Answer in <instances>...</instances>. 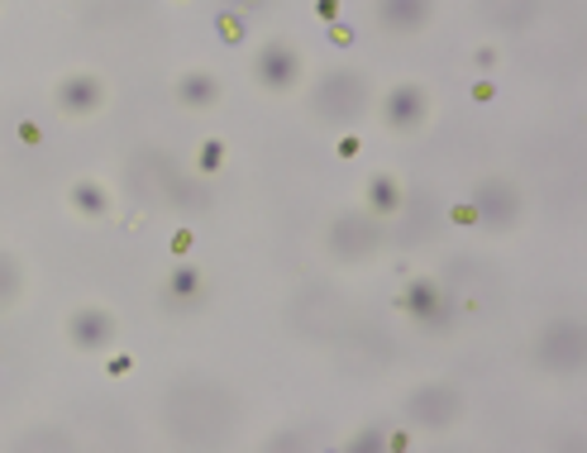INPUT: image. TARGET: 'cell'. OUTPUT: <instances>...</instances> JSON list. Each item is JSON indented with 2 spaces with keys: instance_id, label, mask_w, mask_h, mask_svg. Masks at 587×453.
Wrapping results in <instances>:
<instances>
[{
  "instance_id": "cell-18",
  "label": "cell",
  "mask_w": 587,
  "mask_h": 453,
  "mask_svg": "<svg viewBox=\"0 0 587 453\" xmlns=\"http://www.w3.org/2000/svg\"><path fill=\"white\" fill-rule=\"evenodd\" d=\"M20 292H24V263L0 249V310H10L20 301Z\"/></svg>"
},
{
  "instance_id": "cell-23",
  "label": "cell",
  "mask_w": 587,
  "mask_h": 453,
  "mask_svg": "<svg viewBox=\"0 0 587 453\" xmlns=\"http://www.w3.org/2000/svg\"><path fill=\"white\" fill-rule=\"evenodd\" d=\"M315 440H306V434H273L268 440V449H311Z\"/></svg>"
},
{
  "instance_id": "cell-25",
  "label": "cell",
  "mask_w": 587,
  "mask_h": 453,
  "mask_svg": "<svg viewBox=\"0 0 587 453\" xmlns=\"http://www.w3.org/2000/svg\"><path fill=\"white\" fill-rule=\"evenodd\" d=\"M329 39H335L339 49H344V43H354V29H349V24H335V29H329Z\"/></svg>"
},
{
  "instance_id": "cell-2",
  "label": "cell",
  "mask_w": 587,
  "mask_h": 453,
  "mask_svg": "<svg viewBox=\"0 0 587 453\" xmlns=\"http://www.w3.org/2000/svg\"><path fill=\"white\" fill-rule=\"evenodd\" d=\"M368 96H373V86H368L364 72L335 67V72H325V77L315 82L311 110H315V119H325V125H354V119L368 110Z\"/></svg>"
},
{
  "instance_id": "cell-17",
  "label": "cell",
  "mask_w": 587,
  "mask_h": 453,
  "mask_svg": "<svg viewBox=\"0 0 587 453\" xmlns=\"http://www.w3.org/2000/svg\"><path fill=\"white\" fill-rule=\"evenodd\" d=\"M72 210L86 220H105L111 215V191L101 181H72Z\"/></svg>"
},
{
  "instance_id": "cell-16",
  "label": "cell",
  "mask_w": 587,
  "mask_h": 453,
  "mask_svg": "<svg viewBox=\"0 0 587 453\" xmlns=\"http://www.w3.org/2000/svg\"><path fill=\"white\" fill-rule=\"evenodd\" d=\"M368 210L378 220H387V215H397V210H401V181L391 177V172H373V181H368Z\"/></svg>"
},
{
  "instance_id": "cell-15",
  "label": "cell",
  "mask_w": 587,
  "mask_h": 453,
  "mask_svg": "<svg viewBox=\"0 0 587 453\" xmlns=\"http://www.w3.org/2000/svg\"><path fill=\"white\" fill-rule=\"evenodd\" d=\"M177 101H182L187 110H210V105L220 101V77L216 72H182V77H177Z\"/></svg>"
},
{
  "instance_id": "cell-19",
  "label": "cell",
  "mask_w": 587,
  "mask_h": 453,
  "mask_svg": "<svg viewBox=\"0 0 587 453\" xmlns=\"http://www.w3.org/2000/svg\"><path fill=\"white\" fill-rule=\"evenodd\" d=\"M20 449H39V453H67V449H77V440H72L67 430H57V425H39V430L20 434Z\"/></svg>"
},
{
  "instance_id": "cell-20",
  "label": "cell",
  "mask_w": 587,
  "mask_h": 453,
  "mask_svg": "<svg viewBox=\"0 0 587 453\" xmlns=\"http://www.w3.org/2000/svg\"><path fill=\"white\" fill-rule=\"evenodd\" d=\"M382 449H391V434L382 425H368L349 440V453H382Z\"/></svg>"
},
{
  "instance_id": "cell-10",
  "label": "cell",
  "mask_w": 587,
  "mask_h": 453,
  "mask_svg": "<svg viewBox=\"0 0 587 453\" xmlns=\"http://www.w3.org/2000/svg\"><path fill=\"white\" fill-rule=\"evenodd\" d=\"M53 105H57V115H67V119H92L105 105V82L96 72H72V77L57 82Z\"/></svg>"
},
{
  "instance_id": "cell-13",
  "label": "cell",
  "mask_w": 587,
  "mask_h": 453,
  "mask_svg": "<svg viewBox=\"0 0 587 453\" xmlns=\"http://www.w3.org/2000/svg\"><path fill=\"white\" fill-rule=\"evenodd\" d=\"M163 310H172V315H182V310H196L206 301V282H201V267L196 263H177L168 272V282H163Z\"/></svg>"
},
{
  "instance_id": "cell-21",
  "label": "cell",
  "mask_w": 587,
  "mask_h": 453,
  "mask_svg": "<svg viewBox=\"0 0 587 453\" xmlns=\"http://www.w3.org/2000/svg\"><path fill=\"white\" fill-rule=\"evenodd\" d=\"M216 29L224 34V43H239V39H244V14H239V20H234V10H224L220 20H216Z\"/></svg>"
},
{
  "instance_id": "cell-8",
  "label": "cell",
  "mask_w": 587,
  "mask_h": 453,
  "mask_svg": "<svg viewBox=\"0 0 587 453\" xmlns=\"http://www.w3.org/2000/svg\"><path fill=\"white\" fill-rule=\"evenodd\" d=\"M253 82L263 91H292L301 82V53L287 39H268L259 53H253Z\"/></svg>"
},
{
  "instance_id": "cell-11",
  "label": "cell",
  "mask_w": 587,
  "mask_h": 453,
  "mask_svg": "<svg viewBox=\"0 0 587 453\" xmlns=\"http://www.w3.org/2000/svg\"><path fill=\"white\" fill-rule=\"evenodd\" d=\"M426 115H430V91L420 82H401V86L387 91V101H382V125L387 129H397V134L420 129Z\"/></svg>"
},
{
  "instance_id": "cell-24",
  "label": "cell",
  "mask_w": 587,
  "mask_h": 453,
  "mask_svg": "<svg viewBox=\"0 0 587 453\" xmlns=\"http://www.w3.org/2000/svg\"><path fill=\"white\" fill-rule=\"evenodd\" d=\"M224 6H230V10H268L273 0H224Z\"/></svg>"
},
{
  "instance_id": "cell-14",
  "label": "cell",
  "mask_w": 587,
  "mask_h": 453,
  "mask_svg": "<svg viewBox=\"0 0 587 453\" xmlns=\"http://www.w3.org/2000/svg\"><path fill=\"white\" fill-rule=\"evenodd\" d=\"M434 14V0H378V24L391 34H420Z\"/></svg>"
},
{
  "instance_id": "cell-3",
  "label": "cell",
  "mask_w": 587,
  "mask_h": 453,
  "mask_svg": "<svg viewBox=\"0 0 587 453\" xmlns=\"http://www.w3.org/2000/svg\"><path fill=\"white\" fill-rule=\"evenodd\" d=\"M125 181H129V191L139 196L144 206H201V201H191V196H187L191 187L177 177L172 162L163 154H154V148H144V154L129 162Z\"/></svg>"
},
{
  "instance_id": "cell-1",
  "label": "cell",
  "mask_w": 587,
  "mask_h": 453,
  "mask_svg": "<svg viewBox=\"0 0 587 453\" xmlns=\"http://www.w3.org/2000/svg\"><path fill=\"white\" fill-rule=\"evenodd\" d=\"M234 420H239L234 391L210 382V377H187L163 397V425L187 449H216L234 430Z\"/></svg>"
},
{
  "instance_id": "cell-22",
  "label": "cell",
  "mask_w": 587,
  "mask_h": 453,
  "mask_svg": "<svg viewBox=\"0 0 587 453\" xmlns=\"http://www.w3.org/2000/svg\"><path fill=\"white\" fill-rule=\"evenodd\" d=\"M196 162H201V172H216L220 162H224V144L220 139H206L201 144V158H196Z\"/></svg>"
},
{
  "instance_id": "cell-26",
  "label": "cell",
  "mask_w": 587,
  "mask_h": 453,
  "mask_svg": "<svg viewBox=\"0 0 587 453\" xmlns=\"http://www.w3.org/2000/svg\"><path fill=\"white\" fill-rule=\"evenodd\" d=\"M321 14H325V20H335V14H339V0H321Z\"/></svg>"
},
{
  "instance_id": "cell-7",
  "label": "cell",
  "mask_w": 587,
  "mask_h": 453,
  "mask_svg": "<svg viewBox=\"0 0 587 453\" xmlns=\"http://www.w3.org/2000/svg\"><path fill=\"white\" fill-rule=\"evenodd\" d=\"M463 415V391L449 382H426L406 397V420L416 430H449Z\"/></svg>"
},
{
  "instance_id": "cell-4",
  "label": "cell",
  "mask_w": 587,
  "mask_h": 453,
  "mask_svg": "<svg viewBox=\"0 0 587 453\" xmlns=\"http://www.w3.org/2000/svg\"><path fill=\"white\" fill-rule=\"evenodd\" d=\"M382 239H387V230L373 210H344V215H335V224H329L325 249H329V259H339V263H368L373 253L382 249Z\"/></svg>"
},
{
  "instance_id": "cell-6",
  "label": "cell",
  "mask_w": 587,
  "mask_h": 453,
  "mask_svg": "<svg viewBox=\"0 0 587 453\" xmlns=\"http://www.w3.org/2000/svg\"><path fill=\"white\" fill-rule=\"evenodd\" d=\"M473 215L488 234H511L521 224V187L511 177H483L473 187Z\"/></svg>"
},
{
  "instance_id": "cell-5",
  "label": "cell",
  "mask_w": 587,
  "mask_h": 453,
  "mask_svg": "<svg viewBox=\"0 0 587 453\" xmlns=\"http://www.w3.org/2000/svg\"><path fill=\"white\" fill-rule=\"evenodd\" d=\"M535 362L554 377H574L587 362V329L578 320H549L535 339Z\"/></svg>"
},
{
  "instance_id": "cell-9",
  "label": "cell",
  "mask_w": 587,
  "mask_h": 453,
  "mask_svg": "<svg viewBox=\"0 0 587 453\" xmlns=\"http://www.w3.org/2000/svg\"><path fill=\"white\" fill-rule=\"evenodd\" d=\"M115 335H119V320L105 306H77L67 315V339H72V349H82V354L111 349Z\"/></svg>"
},
{
  "instance_id": "cell-12",
  "label": "cell",
  "mask_w": 587,
  "mask_h": 453,
  "mask_svg": "<svg viewBox=\"0 0 587 453\" xmlns=\"http://www.w3.org/2000/svg\"><path fill=\"white\" fill-rule=\"evenodd\" d=\"M401 306H406V315H416L426 329H449V320H454V306H449L444 286L430 282V277H416L411 286H406Z\"/></svg>"
}]
</instances>
